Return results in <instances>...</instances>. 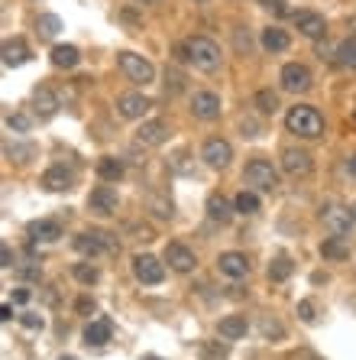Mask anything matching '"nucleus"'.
<instances>
[{
	"label": "nucleus",
	"mask_w": 356,
	"mask_h": 360,
	"mask_svg": "<svg viewBox=\"0 0 356 360\" xmlns=\"http://www.w3.org/2000/svg\"><path fill=\"white\" fill-rule=\"evenodd\" d=\"M285 127H289V134L301 136V140H317L324 134V117H321V110L298 104V108H291L285 114Z\"/></svg>",
	"instance_id": "nucleus-1"
},
{
	"label": "nucleus",
	"mask_w": 356,
	"mask_h": 360,
	"mask_svg": "<svg viewBox=\"0 0 356 360\" xmlns=\"http://www.w3.org/2000/svg\"><path fill=\"white\" fill-rule=\"evenodd\" d=\"M185 59L195 68H201V72H217V68H220V49H217V42L207 39V36H191V39L185 42Z\"/></svg>",
	"instance_id": "nucleus-2"
},
{
	"label": "nucleus",
	"mask_w": 356,
	"mask_h": 360,
	"mask_svg": "<svg viewBox=\"0 0 356 360\" xmlns=\"http://www.w3.org/2000/svg\"><path fill=\"white\" fill-rule=\"evenodd\" d=\"M75 250L84 253V257H98V253H117L120 243L107 231H84V234L75 237Z\"/></svg>",
	"instance_id": "nucleus-3"
},
{
	"label": "nucleus",
	"mask_w": 356,
	"mask_h": 360,
	"mask_svg": "<svg viewBox=\"0 0 356 360\" xmlns=\"http://www.w3.org/2000/svg\"><path fill=\"white\" fill-rule=\"evenodd\" d=\"M243 179H246V185L259 188V192H275V188H279V172L272 169V162H265V160L249 162V166L243 169Z\"/></svg>",
	"instance_id": "nucleus-4"
},
{
	"label": "nucleus",
	"mask_w": 356,
	"mask_h": 360,
	"mask_svg": "<svg viewBox=\"0 0 356 360\" xmlns=\"http://www.w3.org/2000/svg\"><path fill=\"white\" fill-rule=\"evenodd\" d=\"M120 68H124V75L136 84H150L156 78V68H152L150 59H143L136 52H120Z\"/></svg>",
	"instance_id": "nucleus-5"
},
{
	"label": "nucleus",
	"mask_w": 356,
	"mask_h": 360,
	"mask_svg": "<svg viewBox=\"0 0 356 360\" xmlns=\"http://www.w3.org/2000/svg\"><path fill=\"white\" fill-rule=\"evenodd\" d=\"M133 276L140 279L143 285H159L166 279V266L156 257H150V253H136L133 257Z\"/></svg>",
	"instance_id": "nucleus-6"
},
{
	"label": "nucleus",
	"mask_w": 356,
	"mask_h": 360,
	"mask_svg": "<svg viewBox=\"0 0 356 360\" xmlns=\"http://www.w3.org/2000/svg\"><path fill=\"white\" fill-rule=\"evenodd\" d=\"M353 211L350 208H343V205H324L321 208V221H324V227L331 231V234H337V237H343V234H350V227H353Z\"/></svg>",
	"instance_id": "nucleus-7"
},
{
	"label": "nucleus",
	"mask_w": 356,
	"mask_h": 360,
	"mask_svg": "<svg viewBox=\"0 0 356 360\" xmlns=\"http://www.w3.org/2000/svg\"><path fill=\"white\" fill-rule=\"evenodd\" d=\"M191 114L198 120L220 117V98H217L214 91H195L191 94Z\"/></svg>",
	"instance_id": "nucleus-8"
},
{
	"label": "nucleus",
	"mask_w": 356,
	"mask_h": 360,
	"mask_svg": "<svg viewBox=\"0 0 356 360\" xmlns=\"http://www.w3.org/2000/svg\"><path fill=\"white\" fill-rule=\"evenodd\" d=\"M201 156H204L207 166H214V169H224L230 166L233 160V150H230V143L220 140V136H214V140H207L204 143V150H201Z\"/></svg>",
	"instance_id": "nucleus-9"
},
{
	"label": "nucleus",
	"mask_w": 356,
	"mask_h": 360,
	"mask_svg": "<svg viewBox=\"0 0 356 360\" xmlns=\"http://www.w3.org/2000/svg\"><path fill=\"white\" fill-rule=\"evenodd\" d=\"M282 88L285 91H308L311 88V72H308L305 65H298V62H289V65L282 68Z\"/></svg>",
	"instance_id": "nucleus-10"
},
{
	"label": "nucleus",
	"mask_w": 356,
	"mask_h": 360,
	"mask_svg": "<svg viewBox=\"0 0 356 360\" xmlns=\"http://www.w3.org/2000/svg\"><path fill=\"white\" fill-rule=\"evenodd\" d=\"M295 26H298L301 36H308V39H321L327 33V23H324V17L315 13V10H298L295 13Z\"/></svg>",
	"instance_id": "nucleus-11"
},
{
	"label": "nucleus",
	"mask_w": 356,
	"mask_h": 360,
	"mask_svg": "<svg viewBox=\"0 0 356 360\" xmlns=\"http://www.w3.org/2000/svg\"><path fill=\"white\" fill-rule=\"evenodd\" d=\"M88 205H91V211H98V214H117L120 198H117V192L110 185H98V188L88 195Z\"/></svg>",
	"instance_id": "nucleus-12"
},
{
	"label": "nucleus",
	"mask_w": 356,
	"mask_h": 360,
	"mask_svg": "<svg viewBox=\"0 0 356 360\" xmlns=\"http://www.w3.org/2000/svg\"><path fill=\"white\" fill-rule=\"evenodd\" d=\"M169 140V124L162 120H143V127L136 130V143L143 146H162Z\"/></svg>",
	"instance_id": "nucleus-13"
},
{
	"label": "nucleus",
	"mask_w": 356,
	"mask_h": 360,
	"mask_svg": "<svg viewBox=\"0 0 356 360\" xmlns=\"http://www.w3.org/2000/svg\"><path fill=\"white\" fill-rule=\"evenodd\" d=\"M166 263L175 269V273H191L195 269V253L185 247V243H169L166 247Z\"/></svg>",
	"instance_id": "nucleus-14"
},
{
	"label": "nucleus",
	"mask_w": 356,
	"mask_h": 360,
	"mask_svg": "<svg viewBox=\"0 0 356 360\" xmlns=\"http://www.w3.org/2000/svg\"><path fill=\"white\" fill-rule=\"evenodd\" d=\"M217 269L224 273V276L230 279H243L249 273V260L243 257V253L230 250V253H220V260H217Z\"/></svg>",
	"instance_id": "nucleus-15"
},
{
	"label": "nucleus",
	"mask_w": 356,
	"mask_h": 360,
	"mask_svg": "<svg viewBox=\"0 0 356 360\" xmlns=\"http://www.w3.org/2000/svg\"><path fill=\"white\" fill-rule=\"evenodd\" d=\"M311 156H308L305 150H285L282 153V169L289 172V176H308L311 172Z\"/></svg>",
	"instance_id": "nucleus-16"
},
{
	"label": "nucleus",
	"mask_w": 356,
	"mask_h": 360,
	"mask_svg": "<svg viewBox=\"0 0 356 360\" xmlns=\"http://www.w3.org/2000/svg\"><path fill=\"white\" fill-rule=\"evenodd\" d=\"M246 319L243 315H227V319H220V325H217V331H220V338L224 341H240V338H246Z\"/></svg>",
	"instance_id": "nucleus-17"
},
{
	"label": "nucleus",
	"mask_w": 356,
	"mask_h": 360,
	"mask_svg": "<svg viewBox=\"0 0 356 360\" xmlns=\"http://www.w3.org/2000/svg\"><path fill=\"white\" fill-rule=\"evenodd\" d=\"M117 108H120V114H124V117L136 120V117H143V114L150 110V101L143 98V94H124V98L117 101Z\"/></svg>",
	"instance_id": "nucleus-18"
},
{
	"label": "nucleus",
	"mask_w": 356,
	"mask_h": 360,
	"mask_svg": "<svg viewBox=\"0 0 356 360\" xmlns=\"http://www.w3.org/2000/svg\"><path fill=\"white\" fill-rule=\"evenodd\" d=\"M29 59V49H26L23 39H7L4 42V65L7 68H17Z\"/></svg>",
	"instance_id": "nucleus-19"
},
{
	"label": "nucleus",
	"mask_w": 356,
	"mask_h": 360,
	"mask_svg": "<svg viewBox=\"0 0 356 360\" xmlns=\"http://www.w3.org/2000/svg\"><path fill=\"white\" fill-rule=\"evenodd\" d=\"M42 185L49 188V192H68L72 188V172H65L62 166H52L46 176H42Z\"/></svg>",
	"instance_id": "nucleus-20"
},
{
	"label": "nucleus",
	"mask_w": 356,
	"mask_h": 360,
	"mask_svg": "<svg viewBox=\"0 0 356 360\" xmlns=\"http://www.w3.org/2000/svg\"><path fill=\"white\" fill-rule=\"evenodd\" d=\"M33 104H36V114H39L42 120L55 117V110H58V101H55V94H52L49 88H39V91L33 94Z\"/></svg>",
	"instance_id": "nucleus-21"
},
{
	"label": "nucleus",
	"mask_w": 356,
	"mask_h": 360,
	"mask_svg": "<svg viewBox=\"0 0 356 360\" xmlns=\"http://www.w3.org/2000/svg\"><path fill=\"white\" fill-rule=\"evenodd\" d=\"M29 234H33V240L55 243L62 237V224L58 221H36V224H29Z\"/></svg>",
	"instance_id": "nucleus-22"
},
{
	"label": "nucleus",
	"mask_w": 356,
	"mask_h": 360,
	"mask_svg": "<svg viewBox=\"0 0 356 360\" xmlns=\"http://www.w3.org/2000/svg\"><path fill=\"white\" fill-rule=\"evenodd\" d=\"M110 331H114V325H110L107 319H98L88 325V331H84V341L94 344V347H100V344H107L110 341Z\"/></svg>",
	"instance_id": "nucleus-23"
},
{
	"label": "nucleus",
	"mask_w": 356,
	"mask_h": 360,
	"mask_svg": "<svg viewBox=\"0 0 356 360\" xmlns=\"http://www.w3.org/2000/svg\"><path fill=\"white\" fill-rule=\"evenodd\" d=\"M263 49L265 52H285V49H289V33H285V30H279V26L263 30Z\"/></svg>",
	"instance_id": "nucleus-24"
},
{
	"label": "nucleus",
	"mask_w": 356,
	"mask_h": 360,
	"mask_svg": "<svg viewBox=\"0 0 356 360\" xmlns=\"http://www.w3.org/2000/svg\"><path fill=\"white\" fill-rule=\"evenodd\" d=\"M321 257L324 260H347L350 257V247L347 243H343V237H327V240L321 243Z\"/></svg>",
	"instance_id": "nucleus-25"
},
{
	"label": "nucleus",
	"mask_w": 356,
	"mask_h": 360,
	"mask_svg": "<svg viewBox=\"0 0 356 360\" xmlns=\"http://www.w3.org/2000/svg\"><path fill=\"white\" fill-rule=\"evenodd\" d=\"M207 214H211V221H217V224H227V221L233 218L230 205H227L224 195H211V201H207Z\"/></svg>",
	"instance_id": "nucleus-26"
},
{
	"label": "nucleus",
	"mask_w": 356,
	"mask_h": 360,
	"mask_svg": "<svg viewBox=\"0 0 356 360\" xmlns=\"http://www.w3.org/2000/svg\"><path fill=\"white\" fill-rule=\"evenodd\" d=\"M98 176L104 179V182H120V179H124V162L114 160V156H104V160L98 162Z\"/></svg>",
	"instance_id": "nucleus-27"
},
{
	"label": "nucleus",
	"mask_w": 356,
	"mask_h": 360,
	"mask_svg": "<svg viewBox=\"0 0 356 360\" xmlns=\"http://www.w3.org/2000/svg\"><path fill=\"white\" fill-rule=\"evenodd\" d=\"M78 49L75 46H55L52 49V65H58V68H75L78 65Z\"/></svg>",
	"instance_id": "nucleus-28"
},
{
	"label": "nucleus",
	"mask_w": 356,
	"mask_h": 360,
	"mask_svg": "<svg viewBox=\"0 0 356 360\" xmlns=\"http://www.w3.org/2000/svg\"><path fill=\"white\" fill-rule=\"evenodd\" d=\"M291 276V260L289 257H275L272 263H269V279L272 283H282V279Z\"/></svg>",
	"instance_id": "nucleus-29"
},
{
	"label": "nucleus",
	"mask_w": 356,
	"mask_h": 360,
	"mask_svg": "<svg viewBox=\"0 0 356 360\" xmlns=\"http://www.w3.org/2000/svg\"><path fill=\"white\" fill-rule=\"evenodd\" d=\"M337 62L340 65H347V68H356V36L353 39H347V42H340Z\"/></svg>",
	"instance_id": "nucleus-30"
},
{
	"label": "nucleus",
	"mask_w": 356,
	"mask_h": 360,
	"mask_svg": "<svg viewBox=\"0 0 356 360\" xmlns=\"http://www.w3.org/2000/svg\"><path fill=\"white\" fill-rule=\"evenodd\" d=\"M233 208L240 211V214H256V211H259V198L253 192H240V195H237V201H233Z\"/></svg>",
	"instance_id": "nucleus-31"
},
{
	"label": "nucleus",
	"mask_w": 356,
	"mask_h": 360,
	"mask_svg": "<svg viewBox=\"0 0 356 360\" xmlns=\"http://www.w3.org/2000/svg\"><path fill=\"white\" fill-rule=\"evenodd\" d=\"M72 273H75V279L81 285H94V283H98V276H100L98 266H91V263H75V269H72Z\"/></svg>",
	"instance_id": "nucleus-32"
},
{
	"label": "nucleus",
	"mask_w": 356,
	"mask_h": 360,
	"mask_svg": "<svg viewBox=\"0 0 356 360\" xmlns=\"http://www.w3.org/2000/svg\"><path fill=\"white\" fill-rule=\"evenodd\" d=\"M256 108L263 110V114H275V110H279V98H275V91H269V88L256 91Z\"/></svg>",
	"instance_id": "nucleus-33"
},
{
	"label": "nucleus",
	"mask_w": 356,
	"mask_h": 360,
	"mask_svg": "<svg viewBox=\"0 0 356 360\" xmlns=\"http://www.w3.org/2000/svg\"><path fill=\"white\" fill-rule=\"evenodd\" d=\"M39 36H46V39H52V36L58 33V30H62V20L58 17H52V13H46V17H39Z\"/></svg>",
	"instance_id": "nucleus-34"
},
{
	"label": "nucleus",
	"mask_w": 356,
	"mask_h": 360,
	"mask_svg": "<svg viewBox=\"0 0 356 360\" xmlns=\"http://www.w3.org/2000/svg\"><path fill=\"white\" fill-rule=\"evenodd\" d=\"M7 127L10 130H17V134H26V130H29V117H26V114H10Z\"/></svg>",
	"instance_id": "nucleus-35"
},
{
	"label": "nucleus",
	"mask_w": 356,
	"mask_h": 360,
	"mask_svg": "<svg viewBox=\"0 0 356 360\" xmlns=\"http://www.w3.org/2000/svg\"><path fill=\"white\" fill-rule=\"evenodd\" d=\"M20 321H23V328H29V331H42V325H46V321H42V315H36V311H26Z\"/></svg>",
	"instance_id": "nucleus-36"
},
{
	"label": "nucleus",
	"mask_w": 356,
	"mask_h": 360,
	"mask_svg": "<svg viewBox=\"0 0 356 360\" xmlns=\"http://www.w3.org/2000/svg\"><path fill=\"white\" fill-rule=\"evenodd\" d=\"M298 315H301V321H315V302H298Z\"/></svg>",
	"instance_id": "nucleus-37"
},
{
	"label": "nucleus",
	"mask_w": 356,
	"mask_h": 360,
	"mask_svg": "<svg viewBox=\"0 0 356 360\" xmlns=\"http://www.w3.org/2000/svg\"><path fill=\"white\" fill-rule=\"evenodd\" d=\"M263 7H269L275 13V17H285L289 13V7H285V0H263Z\"/></svg>",
	"instance_id": "nucleus-38"
},
{
	"label": "nucleus",
	"mask_w": 356,
	"mask_h": 360,
	"mask_svg": "<svg viewBox=\"0 0 356 360\" xmlns=\"http://www.w3.org/2000/svg\"><path fill=\"white\" fill-rule=\"evenodd\" d=\"M75 309L81 311V315H91V311H94V299H88V295H81V299L75 302Z\"/></svg>",
	"instance_id": "nucleus-39"
},
{
	"label": "nucleus",
	"mask_w": 356,
	"mask_h": 360,
	"mask_svg": "<svg viewBox=\"0 0 356 360\" xmlns=\"http://www.w3.org/2000/svg\"><path fill=\"white\" fill-rule=\"evenodd\" d=\"M20 279H39V266H17Z\"/></svg>",
	"instance_id": "nucleus-40"
},
{
	"label": "nucleus",
	"mask_w": 356,
	"mask_h": 360,
	"mask_svg": "<svg viewBox=\"0 0 356 360\" xmlns=\"http://www.w3.org/2000/svg\"><path fill=\"white\" fill-rule=\"evenodd\" d=\"M166 82H172V91H178V88H182V82H185V78L178 75V72H166Z\"/></svg>",
	"instance_id": "nucleus-41"
},
{
	"label": "nucleus",
	"mask_w": 356,
	"mask_h": 360,
	"mask_svg": "<svg viewBox=\"0 0 356 360\" xmlns=\"http://www.w3.org/2000/svg\"><path fill=\"white\" fill-rule=\"evenodd\" d=\"M13 302H17V305H26V302H29V289H17V292H13Z\"/></svg>",
	"instance_id": "nucleus-42"
},
{
	"label": "nucleus",
	"mask_w": 356,
	"mask_h": 360,
	"mask_svg": "<svg viewBox=\"0 0 356 360\" xmlns=\"http://www.w3.org/2000/svg\"><path fill=\"white\" fill-rule=\"evenodd\" d=\"M263 331L265 335H282V328L275 325V321H263Z\"/></svg>",
	"instance_id": "nucleus-43"
},
{
	"label": "nucleus",
	"mask_w": 356,
	"mask_h": 360,
	"mask_svg": "<svg viewBox=\"0 0 356 360\" xmlns=\"http://www.w3.org/2000/svg\"><path fill=\"white\" fill-rule=\"evenodd\" d=\"M0 257H4V266H13V253H10V247H4V250H0Z\"/></svg>",
	"instance_id": "nucleus-44"
},
{
	"label": "nucleus",
	"mask_w": 356,
	"mask_h": 360,
	"mask_svg": "<svg viewBox=\"0 0 356 360\" xmlns=\"http://www.w3.org/2000/svg\"><path fill=\"white\" fill-rule=\"evenodd\" d=\"M0 319L10 321V319H13V309H10V305H4V309H0Z\"/></svg>",
	"instance_id": "nucleus-45"
},
{
	"label": "nucleus",
	"mask_w": 356,
	"mask_h": 360,
	"mask_svg": "<svg viewBox=\"0 0 356 360\" xmlns=\"http://www.w3.org/2000/svg\"><path fill=\"white\" fill-rule=\"evenodd\" d=\"M350 172L356 176V156H350Z\"/></svg>",
	"instance_id": "nucleus-46"
},
{
	"label": "nucleus",
	"mask_w": 356,
	"mask_h": 360,
	"mask_svg": "<svg viewBox=\"0 0 356 360\" xmlns=\"http://www.w3.org/2000/svg\"><path fill=\"white\" fill-rule=\"evenodd\" d=\"M143 4H156V0H143Z\"/></svg>",
	"instance_id": "nucleus-47"
},
{
	"label": "nucleus",
	"mask_w": 356,
	"mask_h": 360,
	"mask_svg": "<svg viewBox=\"0 0 356 360\" xmlns=\"http://www.w3.org/2000/svg\"><path fill=\"white\" fill-rule=\"evenodd\" d=\"M146 360H162V357H146Z\"/></svg>",
	"instance_id": "nucleus-48"
},
{
	"label": "nucleus",
	"mask_w": 356,
	"mask_h": 360,
	"mask_svg": "<svg viewBox=\"0 0 356 360\" xmlns=\"http://www.w3.org/2000/svg\"><path fill=\"white\" fill-rule=\"evenodd\" d=\"M353 214H356V205H353Z\"/></svg>",
	"instance_id": "nucleus-49"
}]
</instances>
